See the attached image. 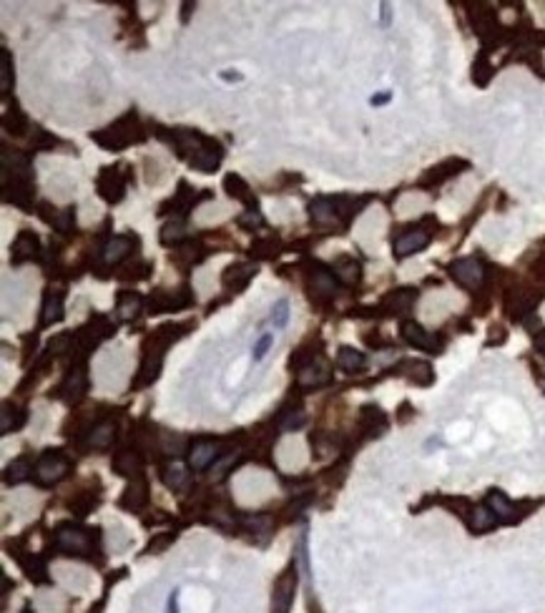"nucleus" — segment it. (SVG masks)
Masks as SVG:
<instances>
[{
	"label": "nucleus",
	"instance_id": "nucleus-1",
	"mask_svg": "<svg viewBox=\"0 0 545 613\" xmlns=\"http://www.w3.org/2000/svg\"><path fill=\"white\" fill-rule=\"evenodd\" d=\"M193 327V322H176V324H164V327L154 329L151 335L143 340L141 347V365H139V372H136L131 388L141 390L154 385L159 380L161 367H164V360H166V349L171 347L173 342H179L181 337L187 335L189 329Z\"/></svg>",
	"mask_w": 545,
	"mask_h": 613
},
{
	"label": "nucleus",
	"instance_id": "nucleus-2",
	"mask_svg": "<svg viewBox=\"0 0 545 613\" xmlns=\"http://www.w3.org/2000/svg\"><path fill=\"white\" fill-rule=\"evenodd\" d=\"M161 138L171 141L176 154L199 174H214L224 159V146L196 129H171V134Z\"/></svg>",
	"mask_w": 545,
	"mask_h": 613
},
{
	"label": "nucleus",
	"instance_id": "nucleus-3",
	"mask_svg": "<svg viewBox=\"0 0 545 613\" xmlns=\"http://www.w3.org/2000/svg\"><path fill=\"white\" fill-rule=\"evenodd\" d=\"M90 138H93L98 146H103V149L121 151V149H126V146L141 143L143 138H146V131H143L139 116L131 111V113L121 116L118 121H113L111 126H106V129L96 131V134H90Z\"/></svg>",
	"mask_w": 545,
	"mask_h": 613
},
{
	"label": "nucleus",
	"instance_id": "nucleus-4",
	"mask_svg": "<svg viewBox=\"0 0 545 613\" xmlns=\"http://www.w3.org/2000/svg\"><path fill=\"white\" fill-rule=\"evenodd\" d=\"M90 533L93 530L84 528V525L63 523L58 525L56 536H53V546L65 555L93 561V553H98V536H90Z\"/></svg>",
	"mask_w": 545,
	"mask_h": 613
},
{
	"label": "nucleus",
	"instance_id": "nucleus-5",
	"mask_svg": "<svg viewBox=\"0 0 545 613\" xmlns=\"http://www.w3.org/2000/svg\"><path fill=\"white\" fill-rule=\"evenodd\" d=\"M193 304L191 287L181 285L179 289H154L146 299L148 315H166V312L187 310Z\"/></svg>",
	"mask_w": 545,
	"mask_h": 613
},
{
	"label": "nucleus",
	"instance_id": "nucleus-6",
	"mask_svg": "<svg viewBox=\"0 0 545 613\" xmlns=\"http://www.w3.org/2000/svg\"><path fill=\"white\" fill-rule=\"evenodd\" d=\"M71 472V458L61 450H45L33 468L35 483L38 485H56Z\"/></svg>",
	"mask_w": 545,
	"mask_h": 613
},
{
	"label": "nucleus",
	"instance_id": "nucleus-7",
	"mask_svg": "<svg viewBox=\"0 0 545 613\" xmlns=\"http://www.w3.org/2000/svg\"><path fill=\"white\" fill-rule=\"evenodd\" d=\"M297 583H299V573H297V561H292L282 573L276 575L274 588H271V613H289L292 603L297 596Z\"/></svg>",
	"mask_w": 545,
	"mask_h": 613
},
{
	"label": "nucleus",
	"instance_id": "nucleus-8",
	"mask_svg": "<svg viewBox=\"0 0 545 613\" xmlns=\"http://www.w3.org/2000/svg\"><path fill=\"white\" fill-rule=\"evenodd\" d=\"M337 289H340V282L334 277V271H329L324 264L315 262V264L309 266L307 271V292L312 302L322 304V302H329V299L337 297Z\"/></svg>",
	"mask_w": 545,
	"mask_h": 613
},
{
	"label": "nucleus",
	"instance_id": "nucleus-9",
	"mask_svg": "<svg viewBox=\"0 0 545 613\" xmlns=\"http://www.w3.org/2000/svg\"><path fill=\"white\" fill-rule=\"evenodd\" d=\"M33 196H35V191H33V174H3V199H6V204H13L18 209H31Z\"/></svg>",
	"mask_w": 545,
	"mask_h": 613
},
{
	"label": "nucleus",
	"instance_id": "nucleus-10",
	"mask_svg": "<svg viewBox=\"0 0 545 613\" xmlns=\"http://www.w3.org/2000/svg\"><path fill=\"white\" fill-rule=\"evenodd\" d=\"M123 166H106L96 179L98 196L106 204H118L126 196V174L121 171Z\"/></svg>",
	"mask_w": 545,
	"mask_h": 613
},
{
	"label": "nucleus",
	"instance_id": "nucleus-11",
	"mask_svg": "<svg viewBox=\"0 0 545 613\" xmlns=\"http://www.w3.org/2000/svg\"><path fill=\"white\" fill-rule=\"evenodd\" d=\"M86 392H88V372H86L84 365H73L68 372H65L61 388H58V397L65 402V405H78L84 400Z\"/></svg>",
	"mask_w": 545,
	"mask_h": 613
},
{
	"label": "nucleus",
	"instance_id": "nucleus-12",
	"mask_svg": "<svg viewBox=\"0 0 545 613\" xmlns=\"http://www.w3.org/2000/svg\"><path fill=\"white\" fill-rule=\"evenodd\" d=\"M448 269H450V277L455 279L460 287H468V289L480 287L482 279H485V269H482L480 259H475V257L455 259Z\"/></svg>",
	"mask_w": 545,
	"mask_h": 613
},
{
	"label": "nucleus",
	"instance_id": "nucleus-13",
	"mask_svg": "<svg viewBox=\"0 0 545 613\" xmlns=\"http://www.w3.org/2000/svg\"><path fill=\"white\" fill-rule=\"evenodd\" d=\"M201 199H209V194H196V189H191L187 181H181L179 184V191L166 199L164 204L159 207V214H176V216H187L189 209L196 207Z\"/></svg>",
	"mask_w": 545,
	"mask_h": 613
},
{
	"label": "nucleus",
	"instance_id": "nucleus-14",
	"mask_svg": "<svg viewBox=\"0 0 545 613\" xmlns=\"http://www.w3.org/2000/svg\"><path fill=\"white\" fill-rule=\"evenodd\" d=\"M259 274V266L251 264V262H237V264H229L221 274V285H224L226 292H244L249 287V282Z\"/></svg>",
	"mask_w": 545,
	"mask_h": 613
},
{
	"label": "nucleus",
	"instance_id": "nucleus-15",
	"mask_svg": "<svg viewBox=\"0 0 545 613\" xmlns=\"http://www.w3.org/2000/svg\"><path fill=\"white\" fill-rule=\"evenodd\" d=\"M402 337H404V342H410L412 347L432 352V355H440V349H443V340H440V337H435L432 332H427L422 324L412 322V319L402 322Z\"/></svg>",
	"mask_w": 545,
	"mask_h": 613
},
{
	"label": "nucleus",
	"instance_id": "nucleus-16",
	"mask_svg": "<svg viewBox=\"0 0 545 613\" xmlns=\"http://www.w3.org/2000/svg\"><path fill=\"white\" fill-rule=\"evenodd\" d=\"M40 252H43V249H40L38 237L33 232H28V229H23V232H18L13 244H10V262H13V264L35 262V259H40Z\"/></svg>",
	"mask_w": 545,
	"mask_h": 613
},
{
	"label": "nucleus",
	"instance_id": "nucleus-17",
	"mask_svg": "<svg viewBox=\"0 0 545 613\" xmlns=\"http://www.w3.org/2000/svg\"><path fill=\"white\" fill-rule=\"evenodd\" d=\"M432 239V234L427 232V229H422V226H417V229H407L404 234H400L397 239H395V257L397 259H404V257H412V254L417 252H422L425 246L430 244Z\"/></svg>",
	"mask_w": 545,
	"mask_h": 613
},
{
	"label": "nucleus",
	"instance_id": "nucleus-18",
	"mask_svg": "<svg viewBox=\"0 0 545 613\" xmlns=\"http://www.w3.org/2000/svg\"><path fill=\"white\" fill-rule=\"evenodd\" d=\"M84 435H86V443H84L86 447H90V450H109V447L113 445L116 435H118V427H116L113 420H98Z\"/></svg>",
	"mask_w": 545,
	"mask_h": 613
},
{
	"label": "nucleus",
	"instance_id": "nucleus-19",
	"mask_svg": "<svg viewBox=\"0 0 545 613\" xmlns=\"http://www.w3.org/2000/svg\"><path fill=\"white\" fill-rule=\"evenodd\" d=\"M134 246H136L134 237H129V234H116V237H111V239L103 244V252H101L103 262L109 266L123 264V262L134 254Z\"/></svg>",
	"mask_w": 545,
	"mask_h": 613
},
{
	"label": "nucleus",
	"instance_id": "nucleus-20",
	"mask_svg": "<svg viewBox=\"0 0 545 613\" xmlns=\"http://www.w3.org/2000/svg\"><path fill=\"white\" fill-rule=\"evenodd\" d=\"M219 455H221V452H219L216 440L199 438V440H193V445L189 447V465H191L193 470H206V468H214Z\"/></svg>",
	"mask_w": 545,
	"mask_h": 613
},
{
	"label": "nucleus",
	"instance_id": "nucleus-21",
	"mask_svg": "<svg viewBox=\"0 0 545 613\" xmlns=\"http://www.w3.org/2000/svg\"><path fill=\"white\" fill-rule=\"evenodd\" d=\"M460 168H468V161H462V159H448V161L427 168V171H425V176L417 181V184H420L422 189L440 186V184H445V181L452 179L455 174H460Z\"/></svg>",
	"mask_w": 545,
	"mask_h": 613
},
{
	"label": "nucleus",
	"instance_id": "nucleus-22",
	"mask_svg": "<svg viewBox=\"0 0 545 613\" xmlns=\"http://www.w3.org/2000/svg\"><path fill=\"white\" fill-rule=\"evenodd\" d=\"M359 433L365 438H379L387 430V417L377 405H365L359 410Z\"/></svg>",
	"mask_w": 545,
	"mask_h": 613
},
{
	"label": "nucleus",
	"instance_id": "nucleus-23",
	"mask_svg": "<svg viewBox=\"0 0 545 613\" xmlns=\"http://www.w3.org/2000/svg\"><path fill=\"white\" fill-rule=\"evenodd\" d=\"M415 299H417V289H412V287H400V289H392L390 294L382 297L379 310L387 312V315H404V312L415 304Z\"/></svg>",
	"mask_w": 545,
	"mask_h": 613
},
{
	"label": "nucleus",
	"instance_id": "nucleus-24",
	"mask_svg": "<svg viewBox=\"0 0 545 613\" xmlns=\"http://www.w3.org/2000/svg\"><path fill=\"white\" fill-rule=\"evenodd\" d=\"M206 257H209V249H206L201 241H184V244L176 246V249L171 252V262L173 264L184 266V269L201 264Z\"/></svg>",
	"mask_w": 545,
	"mask_h": 613
},
{
	"label": "nucleus",
	"instance_id": "nucleus-25",
	"mask_svg": "<svg viewBox=\"0 0 545 613\" xmlns=\"http://www.w3.org/2000/svg\"><path fill=\"white\" fill-rule=\"evenodd\" d=\"M485 505H490V510H493L495 516H498V520H503V523H518L520 518L526 516V513H520V505L510 503L500 491H490Z\"/></svg>",
	"mask_w": 545,
	"mask_h": 613
},
{
	"label": "nucleus",
	"instance_id": "nucleus-26",
	"mask_svg": "<svg viewBox=\"0 0 545 613\" xmlns=\"http://www.w3.org/2000/svg\"><path fill=\"white\" fill-rule=\"evenodd\" d=\"M309 219L317 226H334L342 224L340 214H337V207H334V199H327V196H319V199L309 201Z\"/></svg>",
	"mask_w": 545,
	"mask_h": 613
},
{
	"label": "nucleus",
	"instance_id": "nucleus-27",
	"mask_svg": "<svg viewBox=\"0 0 545 613\" xmlns=\"http://www.w3.org/2000/svg\"><path fill=\"white\" fill-rule=\"evenodd\" d=\"M113 470L123 478H143V460L136 450H121L113 455Z\"/></svg>",
	"mask_w": 545,
	"mask_h": 613
},
{
	"label": "nucleus",
	"instance_id": "nucleus-28",
	"mask_svg": "<svg viewBox=\"0 0 545 613\" xmlns=\"http://www.w3.org/2000/svg\"><path fill=\"white\" fill-rule=\"evenodd\" d=\"M332 271H334V277H337V282L347 287L359 285V279H362V264L352 257H337L332 264Z\"/></svg>",
	"mask_w": 545,
	"mask_h": 613
},
{
	"label": "nucleus",
	"instance_id": "nucleus-29",
	"mask_svg": "<svg viewBox=\"0 0 545 613\" xmlns=\"http://www.w3.org/2000/svg\"><path fill=\"white\" fill-rule=\"evenodd\" d=\"M224 189H226V194H229L231 199L242 201V204H244V207H249V209H257V196H254L251 186L239 174H226L224 176Z\"/></svg>",
	"mask_w": 545,
	"mask_h": 613
},
{
	"label": "nucleus",
	"instance_id": "nucleus-30",
	"mask_svg": "<svg viewBox=\"0 0 545 613\" xmlns=\"http://www.w3.org/2000/svg\"><path fill=\"white\" fill-rule=\"evenodd\" d=\"M397 369L402 374H407V380L415 382V385H420V388H427V385H432L435 382V372H432V367L427 365V362H420V360H404L397 365Z\"/></svg>",
	"mask_w": 545,
	"mask_h": 613
},
{
	"label": "nucleus",
	"instance_id": "nucleus-31",
	"mask_svg": "<svg viewBox=\"0 0 545 613\" xmlns=\"http://www.w3.org/2000/svg\"><path fill=\"white\" fill-rule=\"evenodd\" d=\"M148 503V485L143 478H134V483L123 491L121 500H118V505H121L123 510H141L143 505Z\"/></svg>",
	"mask_w": 545,
	"mask_h": 613
},
{
	"label": "nucleus",
	"instance_id": "nucleus-32",
	"mask_svg": "<svg viewBox=\"0 0 545 613\" xmlns=\"http://www.w3.org/2000/svg\"><path fill=\"white\" fill-rule=\"evenodd\" d=\"M61 319H63V294L61 292H45L43 310H40V327H51Z\"/></svg>",
	"mask_w": 545,
	"mask_h": 613
},
{
	"label": "nucleus",
	"instance_id": "nucleus-33",
	"mask_svg": "<svg viewBox=\"0 0 545 613\" xmlns=\"http://www.w3.org/2000/svg\"><path fill=\"white\" fill-rule=\"evenodd\" d=\"M20 563V568H23V573L31 578L33 583H48L51 578H48V566H45V561L40 558V555L35 553H28V555H15Z\"/></svg>",
	"mask_w": 545,
	"mask_h": 613
},
{
	"label": "nucleus",
	"instance_id": "nucleus-34",
	"mask_svg": "<svg viewBox=\"0 0 545 613\" xmlns=\"http://www.w3.org/2000/svg\"><path fill=\"white\" fill-rule=\"evenodd\" d=\"M141 310H143V297L139 292L123 289L121 294H118V299H116V312H118L121 319H136V317L141 315Z\"/></svg>",
	"mask_w": 545,
	"mask_h": 613
},
{
	"label": "nucleus",
	"instance_id": "nucleus-35",
	"mask_svg": "<svg viewBox=\"0 0 545 613\" xmlns=\"http://www.w3.org/2000/svg\"><path fill=\"white\" fill-rule=\"evenodd\" d=\"M465 520H468V525L475 530V533H485V530L498 525V516L490 510V505H475V508H470Z\"/></svg>",
	"mask_w": 545,
	"mask_h": 613
},
{
	"label": "nucleus",
	"instance_id": "nucleus-36",
	"mask_svg": "<svg viewBox=\"0 0 545 613\" xmlns=\"http://www.w3.org/2000/svg\"><path fill=\"white\" fill-rule=\"evenodd\" d=\"M332 380V374L327 372V367H322V365H309L307 369H301L297 372V385L304 390H312V388H322V385H327Z\"/></svg>",
	"mask_w": 545,
	"mask_h": 613
},
{
	"label": "nucleus",
	"instance_id": "nucleus-37",
	"mask_svg": "<svg viewBox=\"0 0 545 613\" xmlns=\"http://www.w3.org/2000/svg\"><path fill=\"white\" fill-rule=\"evenodd\" d=\"M3 174H10V176L33 174L28 154H23V151H15V149L13 151H10V149L3 151Z\"/></svg>",
	"mask_w": 545,
	"mask_h": 613
},
{
	"label": "nucleus",
	"instance_id": "nucleus-38",
	"mask_svg": "<svg viewBox=\"0 0 545 613\" xmlns=\"http://www.w3.org/2000/svg\"><path fill=\"white\" fill-rule=\"evenodd\" d=\"M48 224L61 234H68L76 226V207H65V209H53V214H40Z\"/></svg>",
	"mask_w": 545,
	"mask_h": 613
},
{
	"label": "nucleus",
	"instance_id": "nucleus-39",
	"mask_svg": "<svg viewBox=\"0 0 545 613\" xmlns=\"http://www.w3.org/2000/svg\"><path fill=\"white\" fill-rule=\"evenodd\" d=\"M159 241L164 246H173V249L184 244V241H187V226H184V221H181V219L166 221V224L161 226Z\"/></svg>",
	"mask_w": 545,
	"mask_h": 613
},
{
	"label": "nucleus",
	"instance_id": "nucleus-40",
	"mask_svg": "<svg viewBox=\"0 0 545 613\" xmlns=\"http://www.w3.org/2000/svg\"><path fill=\"white\" fill-rule=\"evenodd\" d=\"M26 410H20L18 405H10V402H6L3 405V420H0V430H3V435H10L15 433V430H20V427L26 425Z\"/></svg>",
	"mask_w": 545,
	"mask_h": 613
},
{
	"label": "nucleus",
	"instance_id": "nucleus-41",
	"mask_svg": "<svg viewBox=\"0 0 545 613\" xmlns=\"http://www.w3.org/2000/svg\"><path fill=\"white\" fill-rule=\"evenodd\" d=\"M98 500H101V493L81 491V493H76L71 500H68V508H71L78 518H86L88 513H93V508L98 505Z\"/></svg>",
	"mask_w": 545,
	"mask_h": 613
},
{
	"label": "nucleus",
	"instance_id": "nucleus-42",
	"mask_svg": "<svg viewBox=\"0 0 545 613\" xmlns=\"http://www.w3.org/2000/svg\"><path fill=\"white\" fill-rule=\"evenodd\" d=\"M337 367L345 372H359L367 367V357L354 347H340L337 352Z\"/></svg>",
	"mask_w": 545,
	"mask_h": 613
},
{
	"label": "nucleus",
	"instance_id": "nucleus-43",
	"mask_svg": "<svg viewBox=\"0 0 545 613\" xmlns=\"http://www.w3.org/2000/svg\"><path fill=\"white\" fill-rule=\"evenodd\" d=\"M3 129L13 136H23L28 131V116L15 104L8 106L6 113H3Z\"/></svg>",
	"mask_w": 545,
	"mask_h": 613
},
{
	"label": "nucleus",
	"instance_id": "nucleus-44",
	"mask_svg": "<svg viewBox=\"0 0 545 613\" xmlns=\"http://www.w3.org/2000/svg\"><path fill=\"white\" fill-rule=\"evenodd\" d=\"M161 480H164V485L166 488H173V491H179V488H184L189 480V472L184 465L179 463H168L161 468Z\"/></svg>",
	"mask_w": 545,
	"mask_h": 613
},
{
	"label": "nucleus",
	"instance_id": "nucleus-45",
	"mask_svg": "<svg viewBox=\"0 0 545 613\" xmlns=\"http://www.w3.org/2000/svg\"><path fill=\"white\" fill-rule=\"evenodd\" d=\"M31 472H33L31 458H18V460H13V463L6 468V483L8 485H18V483H23Z\"/></svg>",
	"mask_w": 545,
	"mask_h": 613
},
{
	"label": "nucleus",
	"instance_id": "nucleus-46",
	"mask_svg": "<svg viewBox=\"0 0 545 613\" xmlns=\"http://www.w3.org/2000/svg\"><path fill=\"white\" fill-rule=\"evenodd\" d=\"M315 362H317L315 347L304 344V347H299V349H294V352H292V357H289V369H292V372H301V369H307L309 365H315Z\"/></svg>",
	"mask_w": 545,
	"mask_h": 613
},
{
	"label": "nucleus",
	"instance_id": "nucleus-47",
	"mask_svg": "<svg viewBox=\"0 0 545 613\" xmlns=\"http://www.w3.org/2000/svg\"><path fill=\"white\" fill-rule=\"evenodd\" d=\"M0 90H3V96H8L10 93V88H13V56H10V51L8 48H3L0 51Z\"/></svg>",
	"mask_w": 545,
	"mask_h": 613
},
{
	"label": "nucleus",
	"instance_id": "nucleus-48",
	"mask_svg": "<svg viewBox=\"0 0 545 613\" xmlns=\"http://www.w3.org/2000/svg\"><path fill=\"white\" fill-rule=\"evenodd\" d=\"M279 252H282V244L274 237H264V239H257L251 244V254L257 259H274Z\"/></svg>",
	"mask_w": 545,
	"mask_h": 613
},
{
	"label": "nucleus",
	"instance_id": "nucleus-49",
	"mask_svg": "<svg viewBox=\"0 0 545 613\" xmlns=\"http://www.w3.org/2000/svg\"><path fill=\"white\" fill-rule=\"evenodd\" d=\"M148 271H151V264H148V262H134L131 266L118 271L116 277L121 279V282H141V279L148 277Z\"/></svg>",
	"mask_w": 545,
	"mask_h": 613
},
{
	"label": "nucleus",
	"instance_id": "nucleus-50",
	"mask_svg": "<svg viewBox=\"0 0 545 613\" xmlns=\"http://www.w3.org/2000/svg\"><path fill=\"white\" fill-rule=\"evenodd\" d=\"M493 65L488 63V58H485V56H480V58L475 61V65H473V81L477 86H488L490 83V78H493Z\"/></svg>",
	"mask_w": 545,
	"mask_h": 613
},
{
	"label": "nucleus",
	"instance_id": "nucleus-51",
	"mask_svg": "<svg viewBox=\"0 0 545 613\" xmlns=\"http://www.w3.org/2000/svg\"><path fill=\"white\" fill-rule=\"evenodd\" d=\"M31 146L35 151H53V146H58V138L48 134V131L35 129V131H33V136H31Z\"/></svg>",
	"mask_w": 545,
	"mask_h": 613
},
{
	"label": "nucleus",
	"instance_id": "nucleus-52",
	"mask_svg": "<svg viewBox=\"0 0 545 613\" xmlns=\"http://www.w3.org/2000/svg\"><path fill=\"white\" fill-rule=\"evenodd\" d=\"M237 224L242 226V229H246V232H254V229L264 226V216L259 209H246V212L237 219Z\"/></svg>",
	"mask_w": 545,
	"mask_h": 613
},
{
	"label": "nucleus",
	"instance_id": "nucleus-53",
	"mask_svg": "<svg viewBox=\"0 0 545 613\" xmlns=\"http://www.w3.org/2000/svg\"><path fill=\"white\" fill-rule=\"evenodd\" d=\"M289 319V302L287 299H279V302L271 307V315H269V324H274V329L284 327Z\"/></svg>",
	"mask_w": 545,
	"mask_h": 613
},
{
	"label": "nucleus",
	"instance_id": "nucleus-54",
	"mask_svg": "<svg viewBox=\"0 0 545 613\" xmlns=\"http://www.w3.org/2000/svg\"><path fill=\"white\" fill-rule=\"evenodd\" d=\"M271 344H274V335H271V332H264V335L259 337V342L254 344V352H251L254 362H262L264 357H267V352H269Z\"/></svg>",
	"mask_w": 545,
	"mask_h": 613
},
{
	"label": "nucleus",
	"instance_id": "nucleus-55",
	"mask_svg": "<svg viewBox=\"0 0 545 613\" xmlns=\"http://www.w3.org/2000/svg\"><path fill=\"white\" fill-rule=\"evenodd\" d=\"M535 349L545 357V329H540L538 335H535Z\"/></svg>",
	"mask_w": 545,
	"mask_h": 613
},
{
	"label": "nucleus",
	"instance_id": "nucleus-56",
	"mask_svg": "<svg viewBox=\"0 0 545 613\" xmlns=\"http://www.w3.org/2000/svg\"><path fill=\"white\" fill-rule=\"evenodd\" d=\"M390 98H392L390 93H379V96H372V98H370V104H372V106H382V104H387Z\"/></svg>",
	"mask_w": 545,
	"mask_h": 613
},
{
	"label": "nucleus",
	"instance_id": "nucleus-57",
	"mask_svg": "<svg viewBox=\"0 0 545 613\" xmlns=\"http://www.w3.org/2000/svg\"><path fill=\"white\" fill-rule=\"evenodd\" d=\"M224 81H242V73H221Z\"/></svg>",
	"mask_w": 545,
	"mask_h": 613
},
{
	"label": "nucleus",
	"instance_id": "nucleus-58",
	"mask_svg": "<svg viewBox=\"0 0 545 613\" xmlns=\"http://www.w3.org/2000/svg\"><path fill=\"white\" fill-rule=\"evenodd\" d=\"M191 8H193L191 3H187V6H184V23L189 20V13H191Z\"/></svg>",
	"mask_w": 545,
	"mask_h": 613
}]
</instances>
